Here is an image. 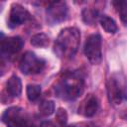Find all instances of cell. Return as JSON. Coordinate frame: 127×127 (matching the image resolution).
I'll list each match as a JSON object with an SVG mask.
<instances>
[{
    "label": "cell",
    "instance_id": "obj_10",
    "mask_svg": "<svg viewBox=\"0 0 127 127\" xmlns=\"http://www.w3.org/2000/svg\"><path fill=\"white\" fill-rule=\"evenodd\" d=\"M97 109H98V101L96 97L90 95L82 102L81 106L78 108V112L80 111V113H82L85 117H92L97 112Z\"/></svg>",
    "mask_w": 127,
    "mask_h": 127
},
{
    "label": "cell",
    "instance_id": "obj_16",
    "mask_svg": "<svg viewBox=\"0 0 127 127\" xmlns=\"http://www.w3.org/2000/svg\"><path fill=\"white\" fill-rule=\"evenodd\" d=\"M26 92L30 101H36L41 95V86L38 84H29L27 85Z\"/></svg>",
    "mask_w": 127,
    "mask_h": 127
},
{
    "label": "cell",
    "instance_id": "obj_7",
    "mask_svg": "<svg viewBox=\"0 0 127 127\" xmlns=\"http://www.w3.org/2000/svg\"><path fill=\"white\" fill-rule=\"evenodd\" d=\"M31 19L29 11L20 4H13L9 13L8 26L10 28H16Z\"/></svg>",
    "mask_w": 127,
    "mask_h": 127
},
{
    "label": "cell",
    "instance_id": "obj_2",
    "mask_svg": "<svg viewBox=\"0 0 127 127\" xmlns=\"http://www.w3.org/2000/svg\"><path fill=\"white\" fill-rule=\"evenodd\" d=\"M83 79L76 73H70L65 75L57 87L59 96L73 100L79 97L83 92Z\"/></svg>",
    "mask_w": 127,
    "mask_h": 127
},
{
    "label": "cell",
    "instance_id": "obj_19",
    "mask_svg": "<svg viewBox=\"0 0 127 127\" xmlns=\"http://www.w3.org/2000/svg\"><path fill=\"white\" fill-rule=\"evenodd\" d=\"M41 127H56V125L52 121H44L41 124Z\"/></svg>",
    "mask_w": 127,
    "mask_h": 127
},
{
    "label": "cell",
    "instance_id": "obj_6",
    "mask_svg": "<svg viewBox=\"0 0 127 127\" xmlns=\"http://www.w3.org/2000/svg\"><path fill=\"white\" fill-rule=\"evenodd\" d=\"M67 15V6L64 1L52 2L47 8V19L55 24L63 22Z\"/></svg>",
    "mask_w": 127,
    "mask_h": 127
},
{
    "label": "cell",
    "instance_id": "obj_14",
    "mask_svg": "<svg viewBox=\"0 0 127 127\" xmlns=\"http://www.w3.org/2000/svg\"><path fill=\"white\" fill-rule=\"evenodd\" d=\"M98 18V12L95 9L85 8L82 10V19L88 25H93Z\"/></svg>",
    "mask_w": 127,
    "mask_h": 127
},
{
    "label": "cell",
    "instance_id": "obj_18",
    "mask_svg": "<svg viewBox=\"0 0 127 127\" xmlns=\"http://www.w3.org/2000/svg\"><path fill=\"white\" fill-rule=\"evenodd\" d=\"M56 119L58 121V123L62 126H64L66 121H67V113L66 110L64 108H59L58 111L56 112Z\"/></svg>",
    "mask_w": 127,
    "mask_h": 127
},
{
    "label": "cell",
    "instance_id": "obj_11",
    "mask_svg": "<svg viewBox=\"0 0 127 127\" xmlns=\"http://www.w3.org/2000/svg\"><path fill=\"white\" fill-rule=\"evenodd\" d=\"M6 89L10 96L17 97L22 92V82L17 75H12L6 82Z\"/></svg>",
    "mask_w": 127,
    "mask_h": 127
},
{
    "label": "cell",
    "instance_id": "obj_15",
    "mask_svg": "<svg viewBox=\"0 0 127 127\" xmlns=\"http://www.w3.org/2000/svg\"><path fill=\"white\" fill-rule=\"evenodd\" d=\"M39 111L43 116H50L55 112V103L52 100H44L40 106Z\"/></svg>",
    "mask_w": 127,
    "mask_h": 127
},
{
    "label": "cell",
    "instance_id": "obj_20",
    "mask_svg": "<svg viewBox=\"0 0 127 127\" xmlns=\"http://www.w3.org/2000/svg\"><path fill=\"white\" fill-rule=\"evenodd\" d=\"M122 117H123L125 120H127V110L123 112V114H122Z\"/></svg>",
    "mask_w": 127,
    "mask_h": 127
},
{
    "label": "cell",
    "instance_id": "obj_21",
    "mask_svg": "<svg viewBox=\"0 0 127 127\" xmlns=\"http://www.w3.org/2000/svg\"><path fill=\"white\" fill-rule=\"evenodd\" d=\"M72 127H75V126H72Z\"/></svg>",
    "mask_w": 127,
    "mask_h": 127
},
{
    "label": "cell",
    "instance_id": "obj_5",
    "mask_svg": "<svg viewBox=\"0 0 127 127\" xmlns=\"http://www.w3.org/2000/svg\"><path fill=\"white\" fill-rule=\"evenodd\" d=\"M2 121L8 127H32V123L24 111L18 107H11L2 114Z\"/></svg>",
    "mask_w": 127,
    "mask_h": 127
},
{
    "label": "cell",
    "instance_id": "obj_1",
    "mask_svg": "<svg viewBox=\"0 0 127 127\" xmlns=\"http://www.w3.org/2000/svg\"><path fill=\"white\" fill-rule=\"evenodd\" d=\"M80 43V32L74 27H67L63 29L55 41L54 51L58 57L63 59L72 58Z\"/></svg>",
    "mask_w": 127,
    "mask_h": 127
},
{
    "label": "cell",
    "instance_id": "obj_9",
    "mask_svg": "<svg viewBox=\"0 0 127 127\" xmlns=\"http://www.w3.org/2000/svg\"><path fill=\"white\" fill-rule=\"evenodd\" d=\"M23 45L24 42L20 37H9L1 41V52L3 55L5 54L7 56H12L20 52Z\"/></svg>",
    "mask_w": 127,
    "mask_h": 127
},
{
    "label": "cell",
    "instance_id": "obj_12",
    "mask_svg": "<svg viewBox=\"0 0 127 127\" xmlns=\"http://www.w3.org/2000/svg\"><path fill=\"white\" fill-rule=\"evenodd\" d=\"M99 22H100L101 27L104 29V31L109 33V34H115L117 32V30H118L116 22L112 18H110V17H108L106 15L101 16L100 19H99Z\"/></svg>",
    "mask_w": 127,
    "mask_h": 127
},
{
    "label": "cell",
    "instance_id": "obj_17",
    "mask_svg": "<svg viewBox=\"0 0 127 127\" xmlns=\"http://www.w3.org/2000/svg\"><path fill=\"white\" fill-rule=\"evenodd\" d=\"M117 10L119 11L121 21L124 25H127V1H116L113 2Z\"/></svg>",
    "mask_w": 127,
    "mask_h": 127
},
{
    "label": "cell",
    "instance_id": "obj_8",
    "mask_svg": "<svg viewBox=\"0 0 127 127\" xmlns=\"http://www.w3.org/2000/svg\"><path fill=\"white\" fill-rule=\"evenodd\" d=\"M106 86H107L108 98L112 104L118 105L126 97V93H125L124 88L122 87V85L118 82V80L115 77H110L107 80Z\"/></svg>",
    "mask_w": 127,
    "mask_h": 127
},
{
    "label": "cell",
    "instance_id": "obj_3",
    "mask_svg": "<svg viewBox=\"0 0 127 127\" xmlns=\"http://www.w3.org/2000/svg\"><path fill=\"white\" fill-rule=\"evenodd\" d=\"M101 37L98 34L90 35L84 44V54L90 64H99L102 61V51H101Z\"/></svg>",
    "mask_w": 127,
    "mask_h": 127
},
{
    "label": "cell",
    "instance_id": "obj_4",
    "mask_svg": "<svg viewBox=\"0 0 127 127\" xmlns=\"http://www.w3.org/2000/svg\"><path fill=\"white\" fill-rule=\"evenodd\" d=\"M45 61L38 58L33 52H26L20 60L19 67L25 74H36L41 72L45 67Z\"/></svg>",
    "mask_w": 127,
    "mask_h": 127
},
{
    "label": "cell",
    "instance_id": "obj_13",
    "mask_svg": "<svg viewBox=\"0 0 127 127\" xmlns=\"http://www.w3.org/2000/svg\"><path fill=\"white\" fill-rule=\"evenodd\" d=\"M50 43V38L45 33H38L32 36L31 44L37 48H46Z\"/></svg>",
    "mask_w": 127,
    "mask_h": 127
}]
</instances>
